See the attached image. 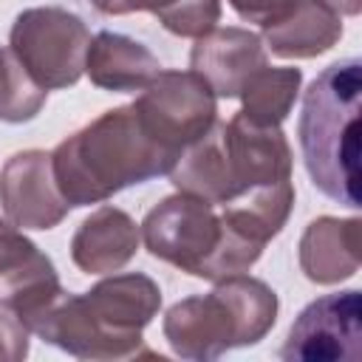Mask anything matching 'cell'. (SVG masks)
Segmentation results:
<instances>
[{
  "label": "cell",
  "instance_id": "obj_1",
  "mask_svg": "<svg viewBox=\"0 0 362 362\" xmlns=\"http://www.w3.org/2000/svg\"><path fill=\"white\" fill-rule=\"evenodd\" d=\"M173 164L175 156L144 133L133 105L105 110L51 153L54 181L68 206L102 204L133 184L167 175Z\"/></svg>",
  "mask_w": 362,
  "mask_h": 362
},
{
  "label": "cell",
  "instance_id": "obj_2",
  "mask_svg": "<svg viewBox=\"0 0 362 362\" xmlns=\"http://www.w3.org/2000/svg\"><path fill=\"white\" fill-rule=\"evenodd\" d=\"M359 107L362 62L351 57L328 65L305 88L297 122L311 184L351 209L359 206Z\"/></svg>",
  "mask_w": 362,
  "mask_h": 362
},
{
  "label": "cell",
  "instance_id": "obj_3",
  "mask_svg": "<svg viewBox=\"0 0 362 362\" xmlns=\"http://www.w3.org/2000/svg\"><path fill=\"white\" fill-rule=\"evenodd\" d=\"M277 308L274 288L240 272L215 280L209 294L173 303L161 331L175 356L212 362L232 348L257 345L274 328Z\"/></svg>",
  "mask_w": 362,
  "mask_h": 362
},
{
  "label": "cell",
  "instance_id": "obj_4",
  "mask_svg": "<svg viewBox=\"0 0 362 362\" xmlns=\"http://www.w3.org/2000/svg\"><path fill=\"white\" fill-rule=\"evenodd\" d=\"M144 249L192 277L223 280L249 272L263 255L260 246L232 235L215 204L187 192L161 198L139 223Z\"/></svg>",
  "mask_w": 362,
  "mask_h": 362
},
{
  "label": "cell",
  "instance_id": "obj_5",
  "mask_svg": "<svg viewBox=\"0 0 362 362\" xmlns=\"http://www.w3.org/2000/svg\"><path fill=\"white\" fill-rule=\"evenodd\" d=\"M90 31L62 6H34L14 17L8 48L45 90L71 88L85 74Z\"/></svg>",
  "mask_w": 362,
  "mask_h": 362
},
{
  "label": "cell",
  "instance_id": "obj_6",
  "mask_svg": "<svg viewBox=\"0 0 362 362\" xmlns=\"http://www.w3.org/2000/svg\"><path fill=\"white\" fill-rule=\"evenodd\" d=\"M144 133L170 156H181L218 122V96L195 71H158L133 102Z\"/></svg>",
  "mask_w": 362,
  "mask_h": 362
},
{
  "label": "cell",
  "instance_id": "obj_7",
  "mask_svg": "<svg viewBox=\"0 0 362 362\" xmlns=\"http://www.w3.org/2000/svg\"><path fill=\"white\" fill-rule=\"evenodd\" d=\"M362 351V297L356 288L317 297L288 328L280 359L288 362H356Z\"/></svg>",
  "mask_w": 362,
  "mask_h": 362
},
{
  "label": "cell",
  "instance_id": "obj_8",
  "mask_svg": "<svg viewBox=\"0 0 362 362\" xmlns=\"http://www.w3.org/2000/svg\"><path fill=\"white\" fill-rule=\"evenodd\" d=\"M40 339L48 345H57L59 351L79 356V359H133V356H150L144 348L141 334H119L96 320V314L88 308L82 294L62 291L54 305L37 320L31 328Z\"/></svg>",
  "mask_w": 362,
  "mask_h": 362
},
{
  "label": "cell",
  "instance_id": "obj_9",
  "mask_svg": "<svg viewBox=\"0 0 362 362\" xmlns=\"http://www.w3.org/2000/svg\"><path fill=\"white\" fill-rule=\"evenodd\" d=\"M0 206L20 229H54L68 215V201L57 189L51 153L20 150L0 170Z\"/></svg>",
  "mask_w": 362,
  "mask_h": 362
},
{
  "label": "cell",
  "instance_id": "obj_10",
  "mask_svg": "<svg viewBox=\"0 0 362 362\" xmlns=\"http://www.w3.org/2000/svg\"><path fill=\"white\" fill-rule=\"evenodd\" d=\"M266 65L269 59L260 34L238 25L212 28L195 40L189 51V71L204 76L218 99H238L243 85Z\"/></svg>",
  "mask_w": 362,
  "mask_h": 362
},
{
  "label": "cell",
  "instance_id": "obj_11",
  "mask_svg": "<svg viewBox=\"0 0 362 362\" xmlns=\"http://www.w3.org/2000/svg\"><path fill=\"white\" fill-rule=\"evenodd\" d=\"M223 150L238 195L291 178V144L280 127H260L243 113H235L223 122Z\"/></svg>",
  "mask_w": 362,
  "mask_h": 362
},
{
  "label": "cell",
  "instance_id": "obj_12",
  "mask_svg": "<svg viewBox=\"0 0 362 362\" xmlns=\"http://www.w3.org/2000/svg\"><path fill=\"white\" fill-rule=\"evenodd\" d=\"M141 243L139 223L119 206L93 209L71 238V260L85 274H110L124 269Z\"/></svg>",
  "mask_w": 362,
  "mask_h": 362
},
{
  "label": "cell",
  "instance_id": "obj_13",
  "mask_svg": "<svg viewBox=\"0 0 362 362\" xmlns=\"http://www.w3.org/2000/svg\"><path fill=\"white\" fill-rule=\"evenodd\" d=\"M359 218L322 215L300 238L297 257L303 274L317 286H334L359 272Z\"/></svg>",
  "mask_w": 362,
  "mask_h": 362
},
{
  "label": "cell",
  "instance_id": "obj_14",
  "mask_svg": "<svg viewBox=\"0 0 362 362\" xmlns=\"http://www.w3.org/2000/svg\"><path fill=\"white\" fill-rule=\"evenodd\" d=\"M161 71L158 57L139 40L119 31H99L90 37L85 74L88 79L113 93L144 90Z\"/></svg>",
  "mask_w": 362,
  "mask_h": 362
},
{
  "label": "cell",
  "instance_id": "obj_15",
  "mask_svg": "<svg viewBox=\"0 0 362 362\" xmlns=\"http://www.w3.org/2000/svg\"><path fill=\"white\" fill-rule=\"evenodd\" d=\"M342 37V17L322 0H297L280 20L263 25V45L280 59H314Z\"/></svg>",
  "mask_w": 362,
  "mask_h": 362
},
{
  "label": "cell",
  "instance_id": "obj_16",
  "mask_svg": "<svg viewBox=\"0 0 362 362\" xmlns=\"http://www.w3.org/2000/svg\"><path fill=\"white\" fill-rule=\"evenodd\" d=\"M82 297L96 314V320L119 334H141L144 325H150L161 308L158 283L141 272H110V277L99 280Z\"/></svg>",
  "mask_w": 362,
  "mask_h": 362
},
{
  "label": "cell",
  "instance_id": "obj_17",
  "mask_svg": "<svg viewBox=\"0 0 362 362\" xmlns=\"http://www.w3.org/2000/svg\"><path fill=\"white\" fill-rule=\"evenodd\" d=\"M167 175L178 192L195 195L215 206L238 198L232 173L226 164V150H223V122H215L206 136L192 141L175 158V164Z\"/></svg>",
  "mask_w": 362,
  "mask_h": 362
},
{
  "label": "cell",
  "instance_id": "obj_18",
  "mask_svg": "<svg viewBox=\"0 0 362 362\" xmlns=\"http://www.w3.org/2000/svg\"><path fill=\"white\" fill-rule=\"evenodd\" d=\"M291 206H294V187L291 178H283L274 184L252 187L243 195L221 204V221L232 235L263 249L272 238L280 235V229L291 215Z\"/></svg>",
  "mask_w": 362,
  "mask_h": 362
},
{
  "label": "cell",
  "instance_id": "obj_19",
  "mask_svg": "<svg viewBox=\"0 0 362 362\" xmlns=\"http://www.w3.org/2000/svg\"><path fill=\"white\" fill-rule=\"evenodd\" d=\"M300 85H303V71L300 68H260L240 90V113L260 127H280L297 96H300Z\"/></svg>",
  "mask_w": 362,
  "mask_h": 362
},
{
  "label": "cell",
  "instance_id": "obj_20",
  "mask_svg": "<svg viewBox=\"0 0 362 362\" xmlns=\"http://www.w3.org/2000/svg\"><path fill=\"white\" fill-rule=\"evenodd\" d=\"M48 90L34 82L11 48H0V122L23 124L45 107Z\"/></svg>",
  "mask_w": 362,
  "mask_h": 362
},
{
  "label": "cell",
  "instance_id": "obj_21",
  "mask_svg": "<svg viewBox=\"0 0 362 362\" xmlns=\"http://www.w3.org/2000/svg\"><path fill=\"white\" fill-rule=\"evenodd\" d=\"M156 17L170 34L201 40L204 34L218 28L221 0H173L170 6L156 11Z\"/></svg>",
  "mask_w": 362,
  "mask_h": 362
},
{
  "label": "cell",
  "instance_id": "obj_22",
  "mask_svg": "<svg viewBox=\"0 0 362 362\" xmlns=\"http://www.w3.org/2000/svg\"><path fill=\"white\" fill-rule=\"evenodd\" d=\"M34 252H37V243L28 240L23 229L14 226L8 218H0V277L23 266Z\"/></svg>",
  "mask_w": 362,
  "mask_h": 362
},
{
  "label": "cell",
  "instance_id": "obj_23",
  "mask_svg": "<svg viewBox=\"0 0 362 362\" xmlns=\"http://www.w3.org/2000/svg\"><path fill=\"white\" fill-rule=\"evenodd\" d=\"M28 331L25 325L0 305V362H20L28 356Z\"/></svg>",
  "mask_w": 362,
  "mask_h": 362
},
{
  "label": "cell",
  "instance_id": "obj_24",
  "mask_svg": "<svg viewBox=\"0 0 362 362\" xmlns=\"http://www.w3.org/2000/svg\"><path fill=\"white\" fill-rule=\"evenodd\" d=\"M297 0H229V6L235 8V14L246 23H257L260 28L280 20Z\"/></svg>",
  "mask_w": 362,
  "mask_h": 362
},
{
  "label": "cell",
  "instance_id": "obj_25",
  "mask_svg": "<svg viewBox=\"0 0 362 362\" xmlns=\"http://www.w3.org/2000/svg\"><path fill=\"white\" fill-rule=\"evenodd\" d=\"M96 11L102 14H133V11H161L164 6H170L173 0H90Z\"/></svg>",
  "mask_w": 362,
  "mask_h": 362
},
{
  "label": "cell",
  "instance_id": "obj_26",
  "mask_svg": "<svg viewBox=\"0 0 362 362\" xmlns=\"http://www.w3.org/2000/svg\"><path fill=\"white\" fill-rule=\"evenodd\" d=\"M328 8H334L339 17L345 14V17H356L359 11H362V0H322Z\"/></svg>",
  "mask_w": 362,
  "mask_h": 362
}]
</instances>
